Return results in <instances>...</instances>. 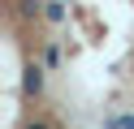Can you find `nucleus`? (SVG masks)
<instances>
[{
  "label": "nucleus",
  "instance_id": "1",
  "mask_svg": "<svg viewBox=\"0 0 134 129\" xmlns=\"http://www.w3.org/2000/svg\"><path fill=\"white\" fill-rule=\"evenodd\" d=\"M30 129H43V125H30Z\"/></svg>",
  "mask_w": 134,
  "mask_h": 129
}]
</instances>
